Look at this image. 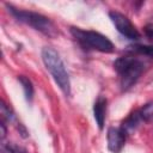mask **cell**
<instances>
[{"label": "cell", "mask_w": 153, "mask_h": 153, "mask_svg": "<svg viewBox=\"0 0 153 153\" xmlns=\"http://www.w3.org/2000/svg\"><path fill=\"white\" fill-rule=\"evenodd\" d=\"M140 115H141L143 122L153 121V103H148L143 108H141L140 109Z\"/></svg>", "instance_id": "cell-12"}, {"label": "cell", "mask_w": 153, "mask_h": 153, "mask_svg": "<svg viewBox=\"0 0 153 153\" xmlns=\"http://www.w3.org/2000/svg\"><path fill=\"white\" fill-rule=\"evenodd\" d=\"M71 33L75 41L86 49H92L102 53H112L115 47L112 42L104 35L93 30H82L80 27H71Z\"/></svg>", "instance_id": "cell-3"}, {"label": "cell", "mask_w": 153, "mask_h": 153, "mask_svg": "<svg viewBox=\"0 0 153 153\" xmlns=\"http://www.w3.org/2000/svg\"><path fill=\"white\" fill-rule=\"evenodd\" d=\"M10 12L22 23L27 24L29 26L33 27L35 30L42 32L45 36L53 37L57 33L56 26L54 25V23L45 16L37 13V12H32V11H25V10H18L14 8L11 5H7Z\"/></svg>", "instance_id": "cell-4"}, {"label": "cell", "mask_w": 153, "mask_h": 153, "mask_svg": "<svg viewBox=\"0 0 153 153\" xmlns=\"http://www.w3.org/2000/svg\"><path fill=\"white\" fill-rule=\"evenodd\" d=\"M109 17L112 22V24L115 25V27L117 29V31L124 36L128 39L131 41H136L140 38V32L137 31V29L135 27V25L130 22V19L124 16L123 13H120L117 11H111L109 12Z\"/></svg>", "instance_id": "cell-5"}, {"label": "cell", "mask_w": 153, "mask_h": 153, "mask_svg": "<svg viewBox=\"0 0 153 153\" xmlns=\"http://www.w3.org/2000/svg\"><path fill=\"white\" fill-rule=\"evenodd\" d=\"M42 61L45 66V68L51 74L53 79L60 87V90L63 92V94L69 96L71 94V81L68 73L65 68L63 61L60 57L59 53L51 48V47H44L42 49Z\"/></svg>", "instance_id": "cell-1"}, {"label": "cell", "mask_w": 153, "mask_h": 153, "mask_svg": "<svg viewBox=\"0 0 153 153\" xmlns=\"http://www.w3.org/2000/svg\"><path fill=\"white\" fill-rule=\"evenodd\" d=\"M114 67L120 75V84L122 91L129 90L139 80L143 72L145 65L136 57L122 56L114 62Z\"/></svg>", "instance_id": "cell-2"}, {"label": "cell", "mask_w": 153, "mask_h": 153, "mask_svg": "<svg viewBox=\"0 0 153 153\" xmlns=\"http://www.w3.org/2000/svg\"><path fill=\"white\" fill-rule=\"evenodd\" d=\"M0 114H1V120L2 121H7V122H13L14 121V114H13L12 109L4 100H1Z\"/></svg>", "instance_id": "cell-11"}, {"label": "cell", "mask_w": 153, "mask_h": 153, "mask_svg": "<svg viewBox=\"0 0 153 153\" xmlns=\"http://www.w3.org/2000/svg\"><path fill=\"white\" fill-rule=\"evenodd\" d=\"M143 32H145V36L149 41H153V23L146 24L145 27H143Z\"/></svg>", "instance_id": "cell-13"}, {"label": "cell", "mask_w": 153, "mask_h": 153, "mask_svg": "<svg viewBox=\"0 0 153 153\" xmlns=\"http://www.w3.org/2000/svg\"><path fill=\"white\" fill-rule=\"evenodd\" d=\"M0 134H1V140H4L6 136V126H5V121H2V120L0 123Z\"/></svg>", "instance_id": "cell-14"}, {"label": "cell", "mask_w": 153, "mask_h": 153, "mask_svg": "<svg viewBox=\"0 0 153 153\" xmlns=\"http://www.w3.org/2000/svg\"><path fill=\"white\" fill-rule=\"evenodd\" d=\"M130 50L133 53L140 54V55H145V56H149L153 57V45H146V44H135L129 47Z\"/></svg>", "instance_id": "cell-10"}, {"label": "cell", "mask_w": 153, "mask_h": 153, "mask_svg": "<svg viewBox=\"0 0 153 153\" xmlns=\"http://www.w3.org/2000/svg\"><path fill=\"white\" fill-rule=\"evenodd\" d=\"M141 122H143V121H142V117H141V115H140V110H135L134 112H131V114L123 121L121 128L124 130L126 134H129L130 131L135 130V129L140 126Z\"/></svg>", "instance_id": "cell-8"}, {"label": "cell", "mask_w": 153, "mask_h": 153, "mask_svg": "<svg viewBox=\"0 0 153 153\" xmlns=\"http://www.w3.org/2000/svg\"><path fill=\"white\" fill-rule=\"evenodd\" d=\"M126 133L122 128L110 127L106 133V141H108V149L112 153H120L126 143Z\"/></svg>", "instance_id": "cell-6"}, {"label": "cell", "mask_w": 153, "mask_h": 153, "mask_svg": "<svg viewBox=\"0 0 153 153\" xmlns=\"http://www.w3.org/2000/svg\"><path fill=\"white\" fill-rule=\"evenodd\" d=\"M106 106H108V100L103 96H99L93 104V116L99 129H103L104 127V122L106 117Z\"/></svg>", "instance_id": "cell-7"}, {"label": "cell", "mask_w": 153, "mask_h": 153, "mask_svg": "<svg viewBox=\"0 0 153 153\" xmlns=\"http://www.w3.org/2000/svg\"><path fill=\"white\" fill-rule=\"evenodd\" d=\"M18 81L22 85V88L24 91V96H25L26 100L31 102L32 97H33V86H32L31 80L29 78H26L25 75H18Z\"/></svg>", "instance_id": "cell-9"}]
</instances>
